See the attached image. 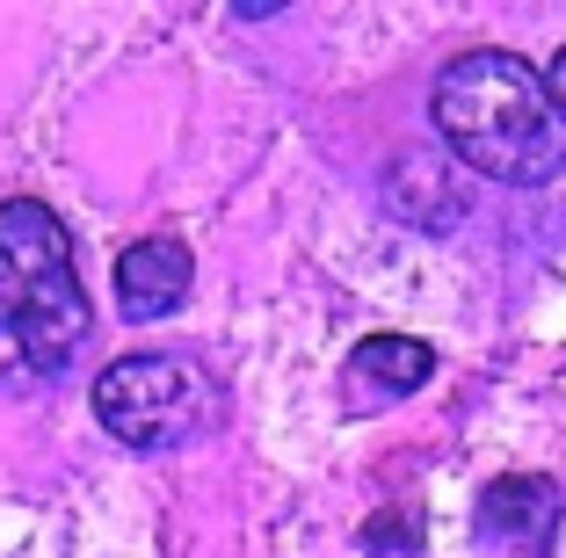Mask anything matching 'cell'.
<instances>
[{"label":"cell","mask_w":566,"mask_h":558,"mask_svg":"<svg viewBox=\"0 0 566 558\" xmlns=\"http://www.w3.org/2000/svg\"><path fill=\"white\" fill-rule=\"evenodd\" d=\"M95 334V305L81 291L73 232L44 197L0 203V385L59 378Z\"/></svg>","instance_id":"cell-2"},{"label":"cell","mask_w":566,"mask_h":558,"mask_svg":"<svg viewBox=\"0 0 566 558\" xmlns=\"http://www.w3.org/2000/svg\"><path fill=\"white\" fill-rule=\"evenodd\" d=\"M465 167L458 160H429V152H407V160H392V181H385V203H392V211L400 218H415V225H450V218L465 211Z\"/></svg>","instance_id":"cell-7"},{"label":"cell","mask_w":566,"mask_h":558,"mask_svg":"<svg viewBox=\"0 0 566 558\" xmlns=\"http://www.w3.org/2000/svg\"><path fill=\"white\" fill-rule=\"evenodd\" d=\"M559 523H566V501L545 472H509L480 493L472 508V529H480L486 551L501 558H545L559 544Z\"/></svg>","instance_id":"cell-4"},{"label":"cell","mask_w":566,"mask_h":558,"mask_svg":"<svg viewBox=\"0 0 566 558\" xmlns=\"http://www.w3.org/2000/svg\"><path fill=\"white\" fill-rule=\"evenodd\" d=\"M429 378H436V348L415 341V334H364V341L349 348V370H342V385H349V399L364 413L421 392Z\"/></svg>","instance_id":"cell-6"},{"label":"cell","mask_w":566,"mask_h":558,"mask_svg":"<svg viewBox=\"0 0 566 558\" xmlns=\"http://www.w3.org/2000/svg\"><path fill=\"white\" fill-rule=\"evenodd\" d=\"M189 283H197V254H189L182 232H146L117 254V313L132 327H153V319L182 313Z\"/></svg>","instance_id":"cell-5"},{"label":"cell","mask_w":566,"mask_h":558,"mask_svg":"<svg viewBox=\"0 0 566 558\" xmlns=\"http://www.w3.org/2000/svg\"><path fill=\"white\" fill-rule=\"evenodd\" d=\"M95 421L124 450H189L226 421V392L197 356H117L95 378Z\"/></svg>","instance_id":"cell-3"},{"label":"cell","mask_w":566,"mask_h":558,"mask_svg":"<svg viewBox=\"0 0 566 558\" xmlns=\"http://www.w3.org/2000/svg\"><path fill=\"white\" fill-rule=\"evenodd\" d=\"M545 95L559 102V116H566V44L552 51V66H545Z\"/></svg>","instance_id":"cell-8"},{"label":"cell","mask_w":566,"mask_h":558,"mask_svg":"<svg viewBox=\"0 0 566 558\" xmlns=\"http://www.w3.org/2000/svg\"><path fill=\"white\" fill-rule=\"evenodd\" d=\"M429 116L465 175L545 189L566 167V116L545 95V73L501 44L443 59V73L429 81Z\"/></svg>","instance_id":"cell-1"}]
</instances>
